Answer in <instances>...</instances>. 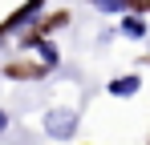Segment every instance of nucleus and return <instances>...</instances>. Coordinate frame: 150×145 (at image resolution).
<instances>
[{
	"label": "nucleus",
	"instance_id": "1",
	"mask_svg": "<svg viewBox=\"0 0 150 145\" xmlns=\"http://www.w3.org/2000/svg\"><path fill=\"white\" fill-rule=\"evenodd\" d=\"M41 125H45L49 137L65 141V137H73V129H77V109H45Z\"/></svg>",
	"mask_w": 150,
	"mask_h": 145
},
{
	"label": "nucleus",
	"instance_id": "2",
	"mask_svg": "<svg viewBox=\"0 0 150 145\" xmlns=\"http://www.w3.org/2000/svg\"><path fill=\"white\" fill-rule=\"evenodd\" d=\"M122 32H126V36H134V40H142V36H146V20L126 16V20H122Z\"/></svg>",
	"mask_w": 150,
	"mask_h": 145
},
{
	"label": "nucleus",
	"instance_id": "3",
	"mask_svg": "<svg viewBox=\"0 0 150 145\" xmlns=\"http://www.w3.org/2000/svg\"><path fill=\"white\" fill-rule=\"evenodd\" d=\"M138 89V77H122V81H110V93L114 97H130Z\"/></svg>",
	"mask_w": 150,
	"mask_h": 145
},
{
	"label": "nucleus",
	"instance_id": "4",
	"mask_svg": "<svg viewBox=\"0 0 150 145\" xmlns=\"http://www.w3.org/2000/svg\"><path fill=\"white\" fill-rule=\"evenodd\" d=\"M98 8H101V12H126V4H122V0H101Z\"/></svg>",
	"mask_w": 150,
	"mask_h": 145
},
{
	"label": "nucleus",
	"instance_id": "5",
	"mask_svg": "<svg viewBox=\"0 0 150 145\" xmlns=\"http://www.w3.org/2000/svg\"><path fill=\"white\" fill-rule=\"evenodd\" d=\"M4 125H8V117H4V113H0V133H4Z\"/></svg>",
	"mask_w": 150,
	"mask_h": 145
}]
</instances>
